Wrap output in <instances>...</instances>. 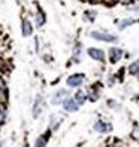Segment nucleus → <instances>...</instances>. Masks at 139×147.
Listing matches in <instances>:
<instances>
[{"instance_id": "393cba45", "label": "nucleus", "mask_w": 139, "mask_h": 147, "mask_svg": "<svg viewBox=\"0 0 139 147\" xmlns=\"http://www.w3.org/2000/svg\"><path fill=\"white\" fill-rule=\"evenodd\" d=\"M114 147H126V144H123V143H115Z\"/></svg>"}, {"instance_id": "f8f14e48", "label": "nucleus", "mask_w": 139, "mask_h": 147, "mask_svg": "<svg viewBox=\"0 0 139 147\" xmlns=\"http://www.w3.org/2000/svg\"><path fill=\"white\" fill-rule=\"evenodd\" d=\"M51 129H48L45 132V135H41V137H37V140L35 141V147H46V143H48V140L51 137Z\"/></svg>"}, {"instance_id": "7ed1b4c3", "label": "nucleus", "mask_w": 139, "mask_h": 147, "mask_svg": "<svg viewBox=\"0 0 139 147\" xmlns=\"http://www.w3.org/2000/svg\"><path fill=\"white\" fill-rule=\"evenodd\" d=\"M93 39H96V41H102V42H108V44H115L118 42V38L115 35H112V33H106V32H91L90 35Z\"/></svg>"}, {"instance_id": "cd10ccee", "label": "nucleus", "mask_w": 139, "mask_h": 147, "mask_svg": "<svg viewBox=\"0 0 139 147\" xmlns=\"http://www.w3.org/2000/svg\"><path fill=\"white\" fill-rule=\"evenodd\" d=\"M23 147H30V146H29V143H24V146H23Z\"/></svg>"}, {"instance_id": "f257e3e1", "label": "nucleus", "mask_w": 139, "mask_h": 147, "mask_svg": "<svg viewBox=\"0 0 139 147\" xmlns=\"http://www.w3.org/2000/svg\"><path fill=\"white\" fill-rule=\"evenodd\" d=\"M85 83V75L81 72H76V74H72L66 78V86L69 89H79L81 86Z\"/></svg>"}, {"instance_id": "f3484780", "label": "nucleus", "mask_w": 139, "mask_h": 147, "mask_svg": "<svg viewBox=\"0 0 139 147\" xmlns=\"http://www.w3.org/2000/svg\"><path fill=\"white\" fill-rule=\"evenodd\" d=\"M60 122H61L60 117L51 116V119H49V129H51V131H57L58 126H60Z\"/></svg>"}, {"instance_id": "9b49d317", "label": "nucleus", "mask_w": 139, "mask_h": 147, "mask_svg": "<svg viewBox=\"0 0 139 147\" xmlns=\"http://www.w3.org/2000/svg\"><path fill=\"white\" fill-rule=\"evenodd\" d=\"M111 129H112L111 123H106V122H103V120H99V122H96V123H94V131L100 132V134L109 132Z\"/></svg>"}, {"instance_id": "6ab92c4d", "label": "nucleus", "mask_w": 139, "mask_h": 147, "mask_svg": "<svg viewBox=\"0 0 139 147\" xmlns=\"http://www.w3.org/2000/svg\"><path fill=\"white\" fill-rule=\"evenodd\" d=\"M82 47H81V44L79 42H76L75 44V47H74V51H72V54H74V60H75V63H79V54L82 53Z\"/></svg>"}, {"instance_id": "a211bd4d", "label": "nucleus", "mask_w": 139, "mask_h": 147, "mask_svg": "<svg viewBox=\"0 0 139 147\" xmlns=\"http://www.w3.org/2000/svg\"><path fill=\"white\" fill-rule=\"evenodd\" d=\"M87 96H88L90 101H97L99 96H100V92H99L97 87H91V89L87 92Z\"/></svg>"}, {"instance_id": "4be33fe9", "label": "nucleus", "mask_w": 139, "mask_h": 147, "mask_svg": "<svg viewBox=\"0 0 139 147\" xmlns=\"http://www.w3.org/2000/svg\"><path fill=\"white\" fill-rule=\"evenodd\" d=\"M115 2H120V3H123V5H129V3L133 2V0H115Z\"/></svg>"}, {"instance_id": "39448f33", "label": "nucleus", "mask_w": 139, "mask_h": 147, "mask_svg": "<svg viewBox=\"0 0 139 147\" xmlns=\"http://www.w3.org/2000/svg\"><path fill=\"white\" fill-rule=\"evenodd\" d=\"M21 36L23 38H30L33 35V23H31V20L27 18V17H24L21 18Z\"/></svg>"}, {"instance_id": "bb28decb", "label": "nucleus", "mask_w": 139, "mask_h": 147, "mask_svg": "<svg viewBox=\"0 0 139 147\" xmlns=\"http://www.w3.org/2000/svg\"><path fill=\"white\" fill-rule=\"evenodd\" d=\"M2 53H3V47H2V44H0V57H2Z\"/></svg>"}, {"instance_id": "ddd939ff", "label": "nucleus", "mask_w": 139, "mask_h": 147, "mask_svg": "<svg viewBox=\"0 0 139 147\" xmlns=\"http://www.w3.org/2000/svg\"><path fill=\"white\" fill-rule=\"evenodd\" d=\"M8 117V104L0 102V126H3Z\"/></svg>"}, {"instance_id": "4468645a", "label": "nucleus", "mask_w": 139, "mask_h": 147, "mask_svg": "<svg viewBox=\"0 0 139 147\" xmlns=\"http://www.w3.org/2000/svg\"><path fill=\"white\" fill-rule=\"evenodd\" d=\"M75 101H76V104L78 105H82V104H85V101H87V92H82V90H78L76 93H75Z\"/></svg>"}, {"instance_id": "2eb2a0df", "label": "nucleus", "mask_w": 139, "mask_h": 147, "mask_svg": "<svg viewBox=\"0 0 139 147\" xmlns=\"http://www.w3.org/2000/svg\"><path fill=\"white\" fill-rule=\"evenodd\" d=\"M129 74L130 75H135V77H139V60H135V62H132L127 68Z\"/></svg>"}, {"instance_id": "20e7f679", "label": "nucleus", "mask_w": 139, "mask_h": 147, "mask_svg": "<svg viewBox=\"0 0 139 147\" xmlns=\"http://www.w3.org/2000/svg\"><path fill=\"white\" fill-rule=\"evenodd\" d=\"M67 96H70L67 89H58V90H55L54 93H52V96H51L49 101H51L52 105H61L63 101H64Z\"/></svg>"}, {"instance_id": "dca6fc26", "label": "nucleus", "mask_w": 139, "mask_h": 147, "mask_svg": "<svg viewBox=\"0 0 139 147\" xmlns=\"http://www.w3.org/2000/svg\"><path fill=\"white\" fill-rule=\"evenodd\" d=\"M138 23V20H133V18H124L121 21H118V29L120 30H124L126 27H129V26Z\"/></svg>"}, {"instance_id": "1a4fd4ad", "label": "nucleus", "mask_w": 139, "mask_h": 147, "mask_svg": "<svg viewBox=\"0 0 139 147\" xmlns=\"http://www.w3.org/2000/svg\"><path fill=\"white\" fill-rule=\"evenodd\" d=\"M63 108L67 111V113H75V111H78V108H79V105L76 104V101H75V98L74 96H67L63 101Z\"/></svg>"}, {"instance_id": "c85d7f7f", "label": "nucleus", "mask_w": 139, "mask_h": 147, "mask_svg": "<svg viewBox=\"0 0 139 147\" xmlns=\"http://www.w3.org/2000/svg\"><path fill=\"white\" fill-rule=\"evenodd\" d=\"M0 147H3V141H0Z\"/></svg>"}, {"instance_id": "f03ea898", "label": "nucleus", "mask_w": 139, "mask_h": 147, "mask_svg": "<svg viewBox=\"0 0 139 147\" xmlns=\"http://www.w3.org/2000/svg\"><path fill=\"white\" fill-rule=\"evenodd\" d=\"M43 108H45V98L43 95H36L35 98V102H33V107H31V116L33 119H37L39 116L43 113Z\"/></svg>"}, {"instance_id": "aec40b11", "label": "nucleus", "mask_w": 139, "mask_h": 147, "mask_svg": "<svg viewBox=\"0 0 139 147\" xmlns=\"http://www.w3.org/2000/svg\"><path fill=\"white\" fill-rule=\"evenodd\" d=\"M84 17H85V20H87V21L93 23V21L96 20V17H97V12H96V11H85V12H84Z\"/></svg>"}, {"instance_id": "b1692460", "label": "nucleus", "mask_w": 139, "mask_h": 147, "mask_svg": "<svg viewBox=\"0 0 139 147\" xmlns=\"http://www.w3.org/2000/svg\"><path fill=\"white\" fill-rule=\"evenodd\" d=\"M88 3H93V5H96V3H99V2H102V0H87Z\"/></svg>"}, {"instance_id": "a878e982", "label": "nucleus", "mask_w": 139, "mask_h": 147, "mask_svg": "<svg viewBox=\"0 0 139 147\" xmlns=\"http://www.w3.org/2000/svg\"><path fill=\"white\" fill-rule=\"evenodd\" d=\"M132 9H133V11H136V12H139V5H135V6H132Z\"/></svg>"}, {"instance_id": "423d86ee", "label": "nucleus", "mask_w": 139, "mask_h": 147, "mask_svg": "<svg viewBox=\"0 0 139 147\" xmlns=\"http://www.w3.org/2000/svg\"><path fill=\"white\" fill-rule=\"evenodd\" d=\"M35 24L37 29H42L46 24V14L39 5H36V11H35Z\"/></svg>"}, {"instance_id": "5701e85b", "label": "nucleus", "mask_w": 139, "mask_h": 147, "mask_svg": "<svg viewBox=\"0 0 139 147\" xmlns=\"http://www.w3.org/2000/svg\"><path fill=\"white\" fill-rule=\"evenodd\" d=\"M103 3H106V5H114L115 0H103Z\"/></svg>"}, {"instance_id": "9d476101", "label": "nucleus", "mask_w": 139, "mask_h": 147, "mask_svg": "<svg viewBox=\"0 0 139 147\" xmlns=\"http://www.w3.org/2000/svg\"><path fill=\"white\" fill-rule=\"evenodd\" d=\"M88 56L93 59V60H96V62H105V53H103V50H100V48H88Z\"/></svg>"}, {"instance_id": "412c9836", "label": "nucleus", "mask_w": 139, "mask_h": 147, "mask_svg": "<svg viewBox=\"0 0 139 147\" xmlns=\"http://www.w3.org/2000/svg\"><path fill=\"white\" fill-rule=\"evenodd\" d=\"M35 51L36 53L41 51V44H39V38L37 36H35Z\"/></svg>"}, {"instance_id": "6e6552de", "label": "nucleus", "mask_w": 139, "mask_h": 147, "mask_svg": "<svg viewBox=\"0 0 139 147\" xmlns=\"http://www.w3.org/2000/svg\"><path fill=\"white\" fill-rule=\"evenodd\" d=\"M123 56H124V51H123L121 48H118V47H112V48L108 51L109 62H111L112 65H115V63L120 62V60L123 59Z\"/></svg>"}, {"instance_id": "c756f323", "label": "nucleus", "mask_w": 139, "mask_h": 147, "mask_svg": "<svg viewBox=\"0 0 139 147\" xmlns=\"http://www.w3.org/2000/svg\"><path fill=\"white\" fill-rule=\"evenodd\" d=\"M24 2V0H18V3H23Z\"/></svg>"}, {"instance_id": "0eeeda50", "label": "nucleus", "mask_w": 139, "mask_h": 147, "mask_svg": "<svg viewBox=\"0 0 139 147\" xmlns=\"http://www.w3.org/2000/svg\"><path fill=\"white\" fill-rule=\"evenodd\" d=\"M8 101H9V87L3 75H0V102L8 104Z\"/></svg>"}]
</instances>
